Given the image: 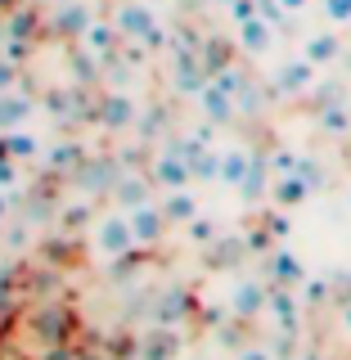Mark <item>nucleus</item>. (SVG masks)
I'll return each instance as SVG.
<instances>
[{"label":"nucleus","mask_w":351,"mask_h":360,"mask_svg":"<svg viewBox=\"0 0 351 360\" xmlns=\"http://www.w3.org/2000/svg\"><path fill=\"white\" fill-rule=\"evenodd\" d=\"M320 127H324V131H333V135H343V131L351 135V117H347V108H343V104H329V108L320 112Z\"/></svg>","instance_id":"obj_18"},{"label":"nucleus","mask_w":351,"mask_h":360,"mask_svg":"<svg viewBox=\"0 0 351 360\" xmlns=\"http://www.w3.org/2000/svg\"><path fill=\"white\" fill-rule=\"evenodd\" d=\"M144 5H153V9H172L176 0H144Z\"/></svg>","instance_id":"obj_27"},{"label":"nucleus","mask_w":351,"mask_h":360,"mask_svg":"<svg viewBox=\"0 0 351 360\" xmlns=\"http://www.w3.org/2000/svg\"><path fill=\"white\" fill-rule=\"evenodd\" d=\"M95 18H99V14H95V5H90V0H68V5L59 9V27L68 32V37H77V41L86 37V27H90Z\"/></svg>","instance_id":"obj_11"},{"label":"nucleus","mask_w":351,"mask_h":360,"mask_svg":"<svg viewBox=\"0 0 351 360\" xmlns=\"http://www.w3.org/2000/svg\"><path fill=\"white\" fill-rule=\"evenodd\" d=\"M302 59H311L315 68L343 59V37H338V32H311V37L302 41Z\"/></svg>","instance_id":"obj_9"},{"label":"nucleus","mask_w":351,"mask_h":360,"mask_svg":"<svg viewBox=\"0 0 351 360\" xmlns=\"http://www.w3.org/2000/svg\"><path fill=\"white\" fill-rule=\"evenodd\" d=\"M198 108H203V117H208V122H230L234 112H239V99H234L217 77H212V82L198 90Z\"/></svg>","instance_id":"obj_6"},{"label":"nucleus","mask_w":351,"mask_h":360,"mask_svg":"<svg viewBox=\"0 0 351 360\" xmlns=\"http://www.w3.org/2000/svg\"><path fill=\"white\" fill-rule=\"evenodd\" d=\"M131 122H135V99L127 95V90L108 95V104H104V127H113V131H127Z\"/></svg>","instance_id":"obj_15"},{"label":"nucleus","mask_w":351,"mask_h":360,"mask_svg":"<svg viewBox=\"0 0 351 360\" xmlns=\"http://www.w3.org/2000/svg\"><path fill=\"white\" fill-rule=\"evenodd\" d=\"M117 202H122V212H131V207H140V202H149V198H144V180H127V185L117 189Z\"/></svg>","instance_id":"obj_19"},{"label":"nucleus","mask_w":351,"mask_h":360,"mask_svg":"<svg viewBox=\"0 0 351 360\" xmlns=\"http://www.w3.org/2000/svg\"><path fill=\"white\" fill-rule=\"evenodd\" d=\"M311 86H315V63L302 59V54H298V59H288L275 72V90H279V95H302V90H311Z\"/></svg>","instance_id":"obj_7"},{"label":"nucleus","mask_w":351,"mask_h":360,"mask_svg":"<svg viewBox=\"0 0 351 360\" xmlns=\"http://www.w3.org/2000/svg\"><path fill=\"white\" fill-rule=\"evenodd\" d=\"M275 270H279V275H284V279H298V275H302V270L293 266V257H279V262H275Z\"/></svg>","instance_id":"obj_23"},{"label":"nucleus","mask_w":351,"mask_h":360,"mask_svg":"<svg viewBox=\"0 0 351 360\" xmlns=\"http://www.w3.org/2000/svg\"><path fill=\"white\" fill-rule=\"evenodd\" d=\"M90 243H95V257L99 262H122V257H131L135 248V230H131V217L122 207L104 212V217L95 221V230H90Z\"/></svg>","instance_id":"obj_1"},{"label":"nucleus","mask_w":351,"mask_h":360,"mask_svg":"<svg viewBox=\"0 0 351 360\" xmlns=\"http://www.w3.org/2000/svg\"><path fill=\"white\" fill-rule=\"evenodd\" d=\"M127 217H131V230H135V243H140V248H149V243L162 239V230H167L162 202H140V207H131Z\"/></svg>","instance_id":"obj_5"},{"label":"nucleus","mask_w":351,"mask_h":360,"mask_svg":"<svg viewBox=\"0 0 351 360\" xmlns=\"http://www.w3.org/2000/svg\"><path fill=\"white\" fill-rule=\"evenodd\" d=\"M113 27H117L122 41H135V45H153L162 41V27H158V9L144 5V0H122L117 9H113Z\"/></svg>","instance_id":"obj_2"},{"label":"nucleus","mask_w":351,"mask_h":360,"mask_svg":"<svg viewBox=\"0 0 351 360\" xmlns=\"http://www.w3.org/2000/svg\"><path fill=\"white\" fill-rule=\"evenodd\" d=\"M320 9L329 22H351V0H320Z\"/></svg>","instance_id":"obj_20"},{"label":"nucleus","mask_w":351,"mask_h":360,"mask_svg":"<svg viewBox=\"0 0 351 360\" xmlns=\"http://www.w3.org/2000/svg\"><path fill=\"white\" fill-rule=\"evenodd\" d=\"M27 117H32V99L27 95H18V90L0 95V135H5V131H18Z\"/></svg>","instance_id":"obj_12"},{"label":"nucleus","mask_w":351,"mask_h":360,"mask_svg":"<svg viewBox=\"0 0 351 360\" xmlns=\"http://www.w3.org/2000/svg\"><path fill=\"white\" fill-rule=\"evenodd\" d=\"M9 90H18V68L9 59H0V95H9Z\"/></svg>","instance_id":"obj_21"},{"label":"nucleus","mask_w":351,"mask_h":360,"mask_svg":"<svg viewBox=\"0 0 351 360\" xmlns=\"http://www.w3.org/2000/svg\"><path fill=\"white\" fill-rule=\"evenodd\" d=\"M279 5H284L288 14H307V9H311V0H279Z\"/></svg>","instance_id":"obj_25"},{"label":"nucleus","mask_w":351,"mask_h":360,"mask_svg":"<svg viewBox=\"0 0 351 360\" xmlns=\"http://www.w3.org/2000/svg\"><path fill=\"white\" fill-rule=\"evenodd\" d=\"M257 172V158L248 144H225V149L217 153V180L221 185H230V189H243L248 180H253Z\"/></svg>","instance_id":"obj_3"},{"label":"nucleus","mask_w":351,"mask_h":360,"mask_svg":"<svg viewBox=\"0 0 351 360\" xmlns=\"http://www.w3.org/2000/svg\"><path fill=\"white\" fill-rule=\"evenodd\" d=\"M9 217V189H0V221Z\"/></svg>","instance_id":"obj_26"},{"label":"nucleus","mask_w":351,"mask_h":360,"mask_svg":"<svg viewBox=\"0 0 351 360\" xmlns=\"http://www.w3.org/2000/svg\"><path fill=\"white\" fill-rule=\"evenodd\" d=\"M0 153H5V158H14V162H27V158H37L41 153V140H37V135H32V131H5V135H0Z\"/></svg>","instance_id":"obj_13"},{"label":"nucleus","mask_w":351,"mask_h":360,"mask_svg":"<svg viewBox=\"0 0 351 360\" xmlns=\"http://www.w3.org/2000/svg\"><path fill=\"white\" fill-rule=\"evenodd\" d=\"M239 360H275L266 352V347H248V352H239Z\"/></svg>","instance_id":"obj_24"},{"label":"nucleus","mask_w":351,"mask_h":360,"mask_svg":"<svg viewBox=\"0 0 351 360\" xmlns=\"http://www.w3.org/2000/svg\"><path fill=\"white\" fill-rule=\"evenodd\" d=\"M266 302H270V297H266V288L248 279V284H239V288H234L230 307H234V315H262V307H266Z\"/></svg>","instance_id":"obj_16"},{"label":"nucleus","mask_w":351,"mask_h":360,"mask_svg":"<svg viewBox=\"0 0 351 360\" xmlns=\"http://www.w3.org/2000/svg\"><path fill=\"white\" fill-rule=\"evenodd\" d=\"M117 41H122V37H117V27H113V18H95V22L86 27V37H82L86 54H95V59H108Z\"/></svg>","instance_id":"obj_10"},{"label":"nucleus","mask_w":351,"mask_h":360,"mask_svg":"<svg viewBox=\"0 0 351 360\" xmlns=\"http://www.w3.org/2000/svg\"><path fill=\"white\" fill-rule=\"evenodd\" d=\"M162 212H167V221H180V225H189L198 217V198L189 194V189H167V198H162Z\"/></svg>","instance_id":"obj_14"},{"label":"nucleus","mask_w":351,"mask_h":360,"mask_svg":"<svg viewBox=\"0 0 351 360\" xmlns=\"http://www.w3.org/2000/svg\"><path fill=\"white\" fill-rule=\"evenodd\" d=\"M307 194H311V185H307V176H302V172L275 180V202H279V207H298Z\"/></svg>","instance_id":"obj_17"},{"label":"nucleus","mask_w":351,"mask_h":360,"mask_svg":"<svg viewBox=\"0 0 351 360\" xmlns=\"http://www.w3.org/2000/svg\"><path fill=\"white\" fill-rule=\"evenodd\" d=\"M189 176H194V162L185 158V149H162L153 158V185L162 189H189Z\"/></svg>","instance_id":"obj_4"},{"label":"nucleus","mask_w":351,"mask_h":360,"mask_svg":"<svg viewBox=\"0 0 351 360\" xmlns=\"http://www.w3.org/2000/svg\"><path fill=\"white\" fill-rule=\"evenodd\" d=\"M234 41H239V50H243V54H266L270 45H275V22H266L262 14H253L248 22H239Z\"/></svg>","instance_id":"obj_8"},{"label":"nucleus","mask_w":351,"mask_h":360,"mask_svg":"<svg viewBox=\"0 0 351 360\" xmlns=\"http://www.w3.org/2000/svg\"><path fill=\"white\" fill-rule=\"evenodd\" d=\"M14 180H18V162L0 153V189H14Z\"/></svg>","instance_id":"obj_22"}]
</instances>
